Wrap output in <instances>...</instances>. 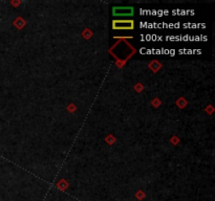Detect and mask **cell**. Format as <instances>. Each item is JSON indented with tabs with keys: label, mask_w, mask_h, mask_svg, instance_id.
Here are the masks:
<instances>
[{
	"label": "cell",
	"mask_w": 215,
	"mask_h": 201,
	"mask_svg": "<svg viewBox=\"0 0 215 201\" xmlns=\"http://www.w3.org/2000/svg\"><path fill=\"white\" fill-rule=\"evenodd\" d=\"M113 28L115 29H132L133 21H130V20L113 21Z\"/></svg>",
	"instance_id": "6da1fadb"
},
{
	"label": "cell",
	"mask_w": 215,
	"mask_h": 201,
	"mask_svg": "<svg viewBox=\"0 0 215 201\" xmlns=\"http://www.w3.org/2000/svg\"><path fill=\"white\" fill-rule=\"evenodd\" d=\"M113 15L116 16H131L133 15V8H115L112 11Z\"/></svg>",
	"instance_id": "7a4b0ae2"
}]
</instances>
